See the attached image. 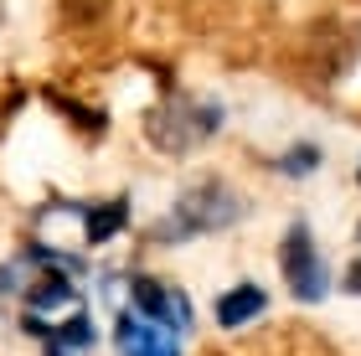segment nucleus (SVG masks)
<instances>
[{
	"instance_id": "nucleus-1",
	"label": "nucleus",
	"mask_w": 361,
	"mask_h": 356,
	"mask_svg": "<svg viewBox=\"0 0 361 356\" xmlns=\"http://www.w3.org/2000/svg\"><path fill=\"white\" fill-rule=\"evenodd\" d=\"M238 212H243V202L222 181H202V186H191L186 197L171 207V217L155 228V238L180 243L191 233H217V228H227V222H238Z\"/></svg>"
},
{
	"instance_id": "nucleus-2",
	"label": "nucleus",
	"mask_w": 361,
	"mask_h": 356,
	"mask_svg": "<svg viewBox=\"0 0 361 356\" xmlns=\"http://www.w3.org/2000/svg\"><path fill=\"white\" fill-rule=\"evenodd\" d=\"M217 124H222V109L217 104L166 99V104H155L150 114H145V135H150L166 155H180V150H191L196 140L217 135Z\"/></svg>"
},
{
	"instance_id": "nucleus-3",
	"label": "nucleus",
	"mask_w": 361,
	"mask_h": 356,
	"mask_svg": "<svg viewBox=\"0 0 361 356\" xmlns=\"http://www.w3.org/2000/svg\"><path fill=\"white\" fill-rule=\"evenodd\" d=\"M279 269H284V284H289V295L300 305H320L325 289H331V279H325V258H320V248H315V238H310L305 222H294V228L284 233Z\"/></svg>"
},
{
	"instance_id": "nucleus-4",
	"label": "nucleus",
	"mask_w": 361,
	"mask_h": 356,
	"mask_svg": "<svg viewBox=\"0 0 361 356\" xmlns=\"http://www.w3.org/2000/svg\"><path fill=\"white\" fill-rule=\"evenodd\" d=\"M129 300H135V310L150 315L155 326H171V331H186L191 326L186 295L171 289V284H160V279H150V274H135V279H129Z\"/></svg>"
},
{
	"instance_id": "nucleus-5",
	"label": "nucleus",
	"mask_w": 361,
	"mask_h": 356,
	"mask_svg": "<svg viewBox=\"0 0 361 356\" xmlns=\"http://www.w3.org/2000/svg\"><path fill=\"white\" fill-rule=\"evenodd\" d=\"M114 346H119V356H180L176 331L155 326V320L140 315V310H124L114 320Z\"/></svg>"
},
{
	"instance_id": "nucleus-6",
	"label": "nucleus",
	"mask_w": 361,
	"mask_h": 356,
	"mask_svg": "<svg viewBox=\"0 0 361 356\" xmlns=\"http://www.w3.org/2000/svg\"><path fill=\"white\" fill-rule=\"evenodd\" d=\"M31 336H42L47 356H73V351H88L93 346V326L88 315H68L62 326H47V320H21Z\"/></svg>"
},
{
	"instance_id": "nucleus-7",
	"label": "nucleus",
	"mask_w": 361,
	"mask_h": 356,
	"mask_svg": "<svg viewBox=\"0 0 361 356\" xmlns=\"http://www.w3.org/2000/svg\"><path fill=\"white\" fill-rule=\"evenodd\" d=\"M264 305H269V295H264L258 284H238V289H227V295L217 300V320H222L227 331H233V326H248L253 315H264Z\"/></svg>"
},
{
	"instance_id": "nucleus-8",
	"label": "nucleus",
	"mask_w": 361,
	"mask_h": 356,
	"mask_svg": "<svg viewBox=\"0 0 361 356\" xmlns=\"http://www.w3.org/2000/svg\"><path fill=\"white\" fill-rule=\"evenodd\" d=\"M83 217H88V238L104 243V238H114V233L129 222V202L114 197V202H104V207H83Z\"/></svg>"
},
{
	"instance_id": "nucleus-9",
	"label": "nucleus",
	"mask_w": 361,
	"mask_h": 356,
	"mask_svg": "<svg viewBox=\"0 0 361 356\" xmlns=\"http://www.w3.org/2000/svg\"><path fill=\"white\" fill-rule=\"evenodd\" d=\"M62 6V21H73V26H93V21H104L114 0H57Z\"/></svg>"
},
{
	"instance_id": "nucleus-10",
	"label": "nucleus",
	"mask_w": 361,
	"mask_h": 356,
	"mask_svg": "<svg viewBox=\"0 0 361 356\" xmlns=\"http://www.w3.org/2000/svg\"><path fill=\"white\" fill-rule=\"evenodd\" d=\"M315 166H320V150H315V145H294V150L279 160V171H284V176H310Z\"/></svg>"
},
{
	"instance_id": "nucleus-11",
	"label": "nucleus",
	"mask_w": 361,
	"mask_h": 356,
	"mask_svg": "<svg viewBox=\"0 0 361 356\" xmlns=\"http://www.w3.org/2000/svg\"><path fill=\"white\" fill-rule=\"evenodd\" d=\"M346 289H351V295H361V264H351V279H346Z\"/></svg>"
},
{
	"instance_id": "nucleus-12",
	"label": "nucleus",
	"mask_w": 361,
	"mask_h": 356,
	"mask_svg": "<svg viewBox=\"0 0 361 356\" xmlns=\"http://www.w3.org/2000/svg\"><path fill=\"white\" fill-rule=\"evenodd\" d=\"M356 176H361V171H356Z\"/></svg>"
}]
</instances>
